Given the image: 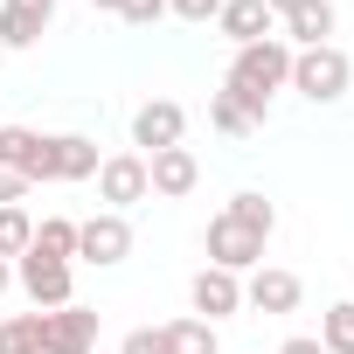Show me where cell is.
Here are the masks:
<instances>
[{"label":"cell","mask_w":354,"mask_h":354,"mask_svg":"<svg viewBox=\"0 0 354 354\" xmlns=\"http://www.w3.org/2000/svg\"><path fill=\"white\" fill-rule=\"evenodd\" d=\"M285 84H292V42H285V35H264V42L236 49L230 70H223V97H230L250 125H264V111H271V97H278Z\"/></svg>","instance_id":"cell-1"},{"label":"cell","mask_w":354,"mask_h":354,"mask_svg":"<svg viewBox=\"0 0 354 354\" xmlns=\"http://www.w3.org/2000/svg\"><path fill=\"white\" fill-rule=\"evenodd\" d=\"M347 84H354V63H347V49H340V42L292 49V91H299V97L333 104V97H347Z\"/></svg>","instance_id":"cell-2"},{"label":"cell","mask_w":354,"mask_h":354,"mask_svg":"<svg viewBox=\"0 0 354 354\" xmlns=\"http://www.w3.org/2000/svg\"><path fill=\"white\" fill-rule=\"evenodd\" d=\"M15 285L35 299V313H56V306L77 299V264L42 257V250H21V257H15Z\"/></svg>","instance_id":"cell-3"},{"label":"cell","mask_w":354,"mask_h":354,"mask_svg":"<svg viewBox=\"0 0 354 354\" xmlns=\"http://www.w3.org/2000/svg\"><path fill=\"white\" fill-rule=\"evenodd\" d=\"M125 257H132V223H125L118 209H104V216L77 223V264L111 271V264H125Z\"/></svg>","instance_id":"cell-4"},{"label":"cell","mask_w":354,"mask_h":354,"mask_svg":"<svg viewBox=\"0 0 354 354\" xmlns=\"http://www.w3.org/2000/svg\"><path fill=\"white\" fill-rule=\"evenodd\" d=\"M202 250H209L216 271H236V278H250V271L264 264V236H250V230L230 223V216H216V223L202 230Z\"/></svg>","instance_id":"cell-5"},{"label":"cell","mask_w":354,"mask_h":354,"mask_svg":"<svg viewBox=\"0 0 354 354\" xmlns=\"http://www.w3.org/2000/svg\"><path fill=\"white\" fill-rule=\"evenodd\" d=\"M97 195H104V209H132V202H146L153 195V181H146V153H111V160H97Z\"/></svg>","instance_id":"cell-6"},{"label":"cell","mask_w":354,"mask_h":354,"mask_svg":"<svg viewBox=\"0 0 354 354\" xmlns=\"http://www.w3.org/2000/svg\"><path fill=\"white\" fill-rule=\"evenodd\" d=\"M97 347V313L91 306H56V313H42V354H91Z\"/></svg>","instance_id":"cell-7"},{"label":"cell","mask_w":354,"mask_h":354,"mask_svg":"<svg viewBox=\"0 0 354 354\" xmlns=\"http://www.w3.org/2000/svg\"><path fill=\"white\" fill-rule=\"evenodd\" d=\"M181 132H188V111L174 104V97H146V104L132 111V146H139V153H167V146H181Z\"/></svg>","instance_id":"cell-8"},{"label":"cell","mask_w":354,"mask_h":354,"mask_svg":"<svg viewBox=\"0 0 354 354\" xmlns=\"http://www.w3.org/2000/svg\"><path fill=\"white\" fill-rule=\"evenodd\" d=\"M188 299H195V319H230V313H243V278L236 271H216V264H202L195 271V285H188Z\"/></svg>","instance_id":"cell-9"},{"label":"cell","mask_w":354,"mask_h":354,"mask_svg":"<svg viewBox=\"0 0 354 354\" xmlns=\"http://www.w3.org/2000/svg\"><path fill=\"white\" fill-rule=\"evenodd\" d=\"M299 299H306L299 271H278V264H257V271L243 278V306H250V313H299Z\"/></svg>","instance_id":"cell-10"},{"label":"cell","mask_w":354,"mask_h":354,"mask_svg":"<svg viewBox=\"0 0 354 354\" xmlns=\"http://www.w3.org/2000/svg\"><path fill=\"white\" fill-rule=\"evenodd\" d=\"M42 181H97V139H84V132H49Z\"/></svg>","instance_id":"cell-11"},{"label":"cell","mask_w":354,"mask_h":354,"mask_svg":"<svg viewBox=\"0 0 354 354\" xmlns=\"http://www.w3.org/2000/svg\"><path fill=\"white\" fill-rule=\"evenodd\" d=\"M146 181H153V195L181 202V195H195V181H202V160H195L188 146H167V153H146Z\"/></svg>","instance_id":"cell-12"},{"label":"cell","mask_w":354,"mask_h":354,"mask_svg":"<svg viewBox=\"0 0 354 354\" xmlns=\"http://www.w3.org/2000/svg\"><path fill=\"white\" fill-rule=\"evenodd\" d=\"M56 21V0H8L0 8V49H35Z\"/></svg>","instance_id":"cell-13"},{"label":"cell","mask_w":354,"mask_h":354,"mask_svg":"<svg viewBox=\"0 0 354 354\" xmlns=\"http://www.w3.org/2000/svg\"><path fill=\"white\" fill-rule=\"evenodd\" d=\"M216 28H223V42H236V49H250V42H264V35H278V15L264 8V0H223V15H216Z\"/></svg>","instance_id":"cell-14"},{"label":"cell","mask_w":354,"mask_h":354,"mask_svg":"<svg viewBox=\"0 0 354 354\" xmlns=\"http://www.w3.org/2000/svg\"><path fill=\"white\" fill-rule=\"evenodd\" d=\"M0 167L42 181V167H49V132H35V125H0Z\"/></svg>","instance_id":"cell-15"},{"label":"cell","mask_w":354,"mask_h":354,"mask_svg":"<svg viewBox=\"0 0 354 354\" xmlns=\"http://www.w3.org/2000/svg\"><path fill=\"white\" fill-rule=\"evenodd\" d=\"M333 0H299L292 15H278V28H285V42L292 49H319V42H333Z\"/></svg>","instance_id":"cell-16"},{"label":"cell","mask_w":354,"mask_h":354,"mask_svg":"<svg viewBox=\"0 0 354 354\" xmlns=\"http://www.w3.org/2000/svg\"><path fill=\"white\" fill-rule=\"evenodd\" d=\"M167 354H223L209 319H167Z\"/></svg>","instance_id":"cell-17"},{"label":"cell","mask_w":354,"mask_h":354,"mask_svg":"<svg viewBox=\"0 0 354 354\" xmlns=\"http://www.w3.org/2000/svg\"><path fill=\"white\" fill-rule=\"evenodd\" d=\"M28 250L77 264V223H70V216H42V223H35V243H28Z\"/></svg>","instance_id":"cell-18"},{"label":"cell","mask_w":354,"mask_h":354,"mask_svg":"<svg viewBox=\"0 0 354 354\" xmlns=\"http://www.w3.org/2000/svg\"><path fill=\"white\" fill-rule=\"evenodd\" d=\"M319 347L326 354H354V299H340V306L319 313Z\"/></svg>","instance_id":"cell-19"},{"label":"cell","mask_w":354,"mask_h":354,"mask_svg":"<svg viewBox=\"0 0 354 354\" xmlns=\"http://www.w3.org/2000/svg\"><path fill=\"white\" fill-rule=\"evenodd\" d=\"M0 354H42V313L0 319Z\"/></svg>","instance_id":"cell-20"},{"label":"cell","mask_w":354,"mask_h":354,"mask_svg":"<svg viewBox=\"0 0 354 354\" xmlns=\"http://www.w3.org/2000/svg\"><path fill=\"white\" fill-rule=\"evenodd\" d=\"M223 216H230V223H243V230H250V236H264V243H271V230H278V209H271L264 195H236Z\"/></svg>","instance_id":"cell-21"},{"label":"cell","mask_w":354,"mask_h":354,"mask_svg":"<svg viewBox=\"0 0 354 354\" xmlns=\"http://www.w3.org/2000/svg\"><path fill=\"white\" fill-rule=\"evenodd\" d=\"M28 243H35V216H28L21 202H15V209H0V257L15 264V257H21Z\"/></svg>","instance_id":"cell-22"},{"label":"cell","mask_w":354,"mask_h":354,"mask_svg":"<svg viewBox=\"0 0 354 354\" xmlns=\"http://www.w3.org/2000/svg\"><path fill=\"white\" fill-rule=\"evenodd\" d=\"M209 125H216V132H230V139H243V132H257V125H250V118H243V111H236V104H230L223 91H209Z\"/></svg>","instance_id":"cell-23"},{"label":"cell","mask_w":354,"mask_h":354,"mask_svg":"<svg viewBox=\"0 0 354 354\" xmlns=\"http://www.w3.org/2000/svg\"><path fill=\"white\" fill-rule=\"evenodd\" d=\"M118 354H167V326H132L118 340Z\"/></svg>","instance_id":"cell-24"},{"label":"cell","mask_w":354,"mask_h":354,"mask_svg":"<svg viewBox=\"0 0 354 354\" xmlns=\"http://www.w3.org/2000/svg\"><path fill=\"white\" fill-rule=\"evenodd\" d=\"M111 15H125L132 28H153V21L167 15V0H118V8H111Z\"/></svg>","instance_id":"cell-25"},{"label":"cell","mask_w":354,"mask_h":354,"mask_svg":"<svg viewBox=\"0 0 354 354\" xmlns=\"http://www.w3.org/2000/svg\"><path fill=\"white\" fill-rule=\"evenodd\" d=\"M28 174H15V167H0V209H15V202H28Z\"/></svg>","instance_id":"cell-26"},{"label":"cell","mask_w":354,"mask_h":354,"mask_svg":"<svg viewBox=\"0 0 354 354\" xmlns=\"http://www.w3.org/2000/svg\"><path fill=\"white\" fill-rule=\"evenodd\" d=\"M167 15H181V21H216L223 0H167Z\"/></svg>","instance_id":"cell-27"},{"label":"cell","mask_w":354,"mask_h":354,"mask_svg":"<svg viewBox=\"0 0 354 354\" xmlns=\"http://www.w3.org/2000/svg\"><path fill=\"white\" fill-rule=\"evenodd\" d=\"M278 354H326V347H319V340H313V333H292V340H285V347H278Z\"/></svg>","instance_id":"cell-28"},{"label":"cell","mask_w":354,"mask_h":354,"mask_svg":"<svg viewBox=\"0 0 354 354\" xmlns=\"http://www.w3.org/2000/svg\"><path fill=\"white\" fill-rule=\"evenodd\" d=\"M8 285H15V264H8V257H0V292H8Z\"/></svg>","instance_id":"cell-29"},{"label":"cell","mask_w":354,"mask_h":354,"mask_svg":"<svg viewBox=\"0 0 354 354\" xmlns=\"http://www.w3.org/2000/svg\"><path fill=\"white\" fill-rule=\"evenodd\" d=\"M264 8H271V15H292V8H299V0H264Z\"/></svg>","instance_id":"cell-30"},{"label":"cell","mask_w":354,"mask_h":354,"mask_svg":"<svg viewBox=\"0 0 354 354\" xmlns=\"http://www.w3.org/2000/svg\"><path fill=\"white\" fill-rule=\"evenodd\" d=\"M91 8H118V0H91Z\"/></svg>","instance_id":"cell-31"},{"label":"cell","mask_w":354,"mask_h":354,"mask_svg":"<svg viewBox=\"0 0 354 354\" xmlns=\"http://www.w3.org/2000/svg\"><path fill=\"white\" fill-rule=\"evenodd\" d=\"M0 56H8V49H0Z\"/></svg>","instance_id":"cell-32"}]
</instances>
